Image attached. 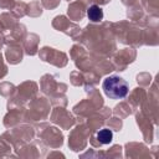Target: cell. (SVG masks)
Returning <instances> with one entry per match:
<instances>
[{
	"label": "cell",
	"mask_w": 159,
	"mask_h": 159,
	"mask_svg": "<svg viewBox=\"0 0 159 159\" xmlns=\"http://www.w3.org/2000/svg\"><path fill=\"white\" fill-rule=\"evenodd\" d=\"M102 88H103L106 96L112 98V99L124 98L129 92V87H128L127 81L119 76L106 77L103 83H102Z\"/></svg>",
	"instance_id": "obj_1"
},
{
	"label": "cell",
	"mask_w": 159,
	"mask_h": 159,
	"mask_svg": "<svg viewBox=\"0 0 159 159\" xmlns=\"http://www.w3.org/2000/svg\"><path fill=\"white\" fill-rule=\"evenodd\" d=\"M87 16H88V19L91 21L98 22V21H101L103 19V11H102V9L99 6L92 5V6H89L87 9Z\"/></svg>",
	"instance_id": "obj_2"
},
{
	"label": "cell",
	"mask_w": 159,
	"mask_h": 159,
	"mask_svg": "<svg viewBox=\"0 0 159 159\" xmlns=\"http://www.w3.org/2000/svg\"><path fill=\"white\" fill-rule=\"evenodd\" d=\"M97 139L102 143V144H108L112 142L113 139V133L109 129H101L97 133Z\"/></svg>",
	"instance_id": "obj_3"
}]
</instances>
